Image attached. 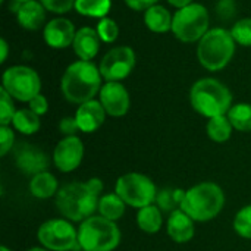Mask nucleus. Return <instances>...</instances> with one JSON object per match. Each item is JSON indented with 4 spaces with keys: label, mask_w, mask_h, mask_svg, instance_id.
<instances>
[{
    "label": "nucleus",
    "mask_w": 251,
    "mask_h": 251,
    "mask_svg": "<svg viewBox=\"0 0 251 251\" xmlns=\"http://www.w3.org/2000/svg\"><path fill=\"white\" fill-rule=\"evenodd\" d=\"M46 10L57 15H63L75 9V1L76 0H40Z\"/></svg>",
    "instance_id": "obj_33"
},
{
    "label": "nucleus",
    "mask_w": 251,
    "mask_h": 251,
    "mask_svg": "<svg viewBox=\"0 0 251 251\" xmlns=\"http://www.w3.org/2000/svg\"><path fill=\"white\" fill-rule=\"evenodd\" d=\"M232 129H234V126H232V124H231V121L228 119L226 115L212 118V119H209V122L206 125L207 137L215 143L228 141L231 138Z\"/></svg>",
    "instance_id": "obj_25"
},
{
    "label": "nucleus",
    "mask_w": 251,
    "mask_h": 251,
    "mask_svg": "<svg viewBox=\"0 0 251 251\" xmlns=\"http://www.w3.org/2000/svg\"><path fill=\"white\" fill-rule=\"evenodd\" d=\"M12 125L18 132H21L24 135H32L40 129L41 122H40V116L28 107V109L16 110Z\"/></svg>",
    "instance_id": "obj_24"
},
{
    "label": "nucleus",
    "mask_w": 251,
    "mask_h": 251,
    "mask_svg": "<svg viewBox=\"0 0 251 251\" xmlns=\"http://www.w3.org/2000/svg\"><path fill=\"white\" fill-rule=\"evenodd\" d=\"M97 32L99 37L103 43H115L119 37V25L116 24L115 19L106 16L103 19H100V22L97 24Z\"/></svg>",
    "instance_id": "obj_30"
},
{
    "label": "nucleus",
    "mask_w": 251,
    "mask_h": 251,
    "mask_svg": "<svg viewBox=\"0 0 251 251\" xmlns=\"http://www.w3.org/2000/svg\"><path fill=\"white\" fill-rule=\"evenodd\" d=\"M115 193L125 201L126 206L143 209L156 201L157 190L153 181L137 172L122 175L115 185Z\"/></svg>",
    "instance_id": "obj_8"
},
{
    "label": "nucleus",
    "mask_w": 251,
    "mask_h": 251,
    "mask_svg": "<svg viewBox=\"0 0 251 251\" xmlns=\"http://www.w3.org/2000/svg\"><path fill=\"white\" fill-rule=\"evenodd\" d=\"M78 243L84 251H113L121 243V231L103 216H90L78 228Z\"/></svg>",
    "instance_id": "obj_6"
},
{
    "label": "nucleus",
    "mask_w": 251,
    "mask_h": 251,
    "mask_svg": "<svg viewBox=\"0 0 251 251\" xmlns=\"http://www.w3.org/2000/svg\"><path fill=\"white\" fill-rule=\"evenodd\" d=\"M1 88L6 90L12 99L29 103L41 91V79L35 69L25 65H15L7 68L1 76Z\"/></svg>",
    "instance_id": "obj_9"
},
{
    "label": "nucleus",
    "mask_w": 251,
    "mask_h": 251,
    "mask_svg": "<svg viewBox=\"0 0 251 251\" xmlns=\"http://www.w3.org/2000/svg\"><path fill=\"white\" fill-rule=\"evenodd\" d=\"M0 251H10V250H9L7 247H4V246H3V247H0Z\"/></svg>",
    "instance_id": "obj_43"
},
{
    "label": "nucleus",
    "mask_w": 251,
    "mask_h": 251,
    "mask_svg": "<svg viewBox=\"0 0 251 251\" xmlns=\"http://www.w3.org/2000/svg\"><path fill=\"white\" fill-rule=\"evenodd\" d=\"M235 44L231 31L225 28H212L199 41L197 59L200 65L210 72L222 71L232 60Z\"/></svg>",
    "instance_id": "obj_5"
},
{
    "label": "nucleus",
    "mask_w": 251,
    "mask_h": 251,
    "mask_svg": "<svg viewBox=\"0 0 251 251\" xmlns=\"http://www.w3.org/2000/svg\"><path fill=\"white\" fill-rule=\"evenodd\" d=\"M9 56V44L4 38L0 40V63H4Z\"/></svg>",
    "instance_id": "obj_40"
},
{
    "label": "nucleus",
    "mask_w": 251,
    "mask_h": 251,
    "mask_svg": "<svg viewBox=\"0 0 251 251\" xmlns=\"http://www.w3.org/2000/svg\"><path fill=\"white\" fill-rule=\"evenodd\" d=\"M59 188V184H57V179L53 174L44 171V172H40L37 175L32 176V179L29 181V193L31 196L37 197V199H50L53 196L57 194V190Z\"/></svg>",
    "instance_id": "obj_21"
},
{
    "label": "nucleus",
    "mask_w": 251,
    "mask_h": 251,
    "mask_svg": "<svg viewBox=\"0 0 251 251\" xmlns=\"http://www.w3.org/2000/svg\"><path fill=\"white\" fill-rule=\"evenodd\" d=\"M185 197V191L181 188H166L157 193L156 203L162 212H174L181 207Z\"/></svg>",
    "instance_id": "obj_28"
},
{
    "label": "nucleus",
    "mask_w": 251,
    "mask_h": 251,
    "mask_svg": "<svg viewBox=\"0 0 251 251\" xmlns=\"http://www.w3.org/2000/svg\"><path fill=\"white\" fill-rule=\"evenodd\" d=\"M13 1H16V3H24V1H28V0H13Z\"/></svg>",
    "instance_id": "obj_44"
},
{
    "label": "nucleus",
    "mask_w": 251,
    "mask_h": 251,
    "mask_svg": "<svg viewBox=\"0 0 251 251\" xmlns=\"http://www.w3.org/2000/svg\"><path fill=\"white\" fill-rule=\"evenodd\" d=\"M84 159V144L79 137L71 135L60 140L53 151L54 166L60 172H72L75 171Z\"/></svg>",
    "instance_id": "obj_12"
},
{
    "label": "nucleus",
    "mask_w": 251,
    "mask_h": 251,
    "mask_svg": "<svg viewBox=\"0 0 251 251\" xmlns=\"http://www.w3.org/2000/svg\"><path fill=\"white\" fill-rule=\"evenodd\" d=\"M112 7V0H76L75 10L87 18L103 19L109 15Z\"/></svg>",
    "instance_id": "obj_26"
},
{
    "label": "nucleus",
    "mask_w": 251,
    "mask_h": 251,
    "mask_svg": "<svg viewBox=\"0 0 251 251\" xmlns=\"http://www.w3.org/2000/svg\"><path fill=\"white\" fill-rule=\"evenodd\" d=\"M234 229L240 237L251 240V204L243 207L237 213L234 219Z\"/></svg>",
    "instance_id": "obj_31"
},
{
    "label": "nucleus",
    "mask_w": 251,
    "mask_h": 251,
    "mask_svg": "<svg viewBox=\"0 0 251 251\" xmlns=\"http://www.w3.org/2000/svg\"><path fill=\"white\" fill-rule=\"evenodd\" d=\"M125 201L116 194V193H110L106 194L103 197H100L99 200V213L100 216L116 222L118 219H121L125 213Z\"/></svg>",
    "instance_id": "obj_23"
},
{
    "label": "nucleus",
    "mask_w": 251,
    "mask_h": 251,
    "mask_svg": "<svg viewBox=\"0 0 251 251\" xmlns=\"http://www.w3.org/2000/svg\"><path fill=\"white\" fill-rule=\"evenodd\" d=\"M106 110L103 107V104L100 103V100H90L85 101L82 104L78 106L76 112H75V119L78 122L79 131L82 132H94L97 131L106 119Z\"/></svg>",
    "instance_id": "obj_15"
},
{
    "label": "nucleus",
    "mask_w": 251,
    "mask_h": 251,
    "mask_svg": "<svg viewBox=\"0 0 251 251\" xmlns=\"http://www.w3.org/2000/svg\"><path fill=\"white\" fill-rule=\"evenodd\" d=\"M166 231L172 241L178 244H185L193 240L196 228L194 221L181 209L174 210L166 222Z\"/></svg>",
    "instance_id": "obj_16"
},
{
    "label": "nucleus",
    "mask_w": 251,
    "mask_h": 251,
    "mask_svg": "<svg viewBox=\"0 0 251 251\" xmlns=\"http://www.w3.org/2000/svg\"><path fill=\"white\" fill-rule=\"evenodd\" d=\"M193 109L201 116L212 119L228 115L232 107V94L229 88L216 78H201L194 82L190 91Z\"/></svg>",
    "instance_id": "obj_2"
},
{
    "label": "nucleus",
    "mask_w": 251,
    "mask_h": 251,
    "mask_svg": "<svg viewBox=\"0 0 251 251\" xmlns=\"http://www.w3.org/2000/svg\"><path fill=\"white\" fill-rule=\"evenodd\" d=\"M100 103L106 113L113 118L125 116L131 107L129 93L124 84L118 81H107L100 90Z\"/></svg>",
    "instance_id": "obj_13"
},
{
    "label": "nucleus",
    "mask_w": 251,
    "mask_h": 251,
    "mask_svg": "<svg viewBox=\"0 0 251 251\" xmlns=\"http://www.w3.org/2000/svg\"><path fill=\"white\" fill-rule=\"evenodd\" d=\"M168 3L172 4V6L176 7V9H182V7H185V6L191 4L193 0H168Z\"/></svg>",
    "instance_id": "obj_41"
},
{
    "label": "nucleus",
    "mask_w": 251,
    "mask_h": 251,
    "mask_svg": "<svg viewBox=\"0 0 251 251\" xmlns=\"http://www.w3.org/2000/svg\"><path fill=\"white\" fill-rule=\"evenodd\" d=\"M226 116L237 131H241V132L251 131V104L249 103L234 104L229 109Z\"/></svg>",
    "instance_id": "obj_27"
},
{
    "label": "nucleus",
    "mask_w": 251,
    "mask_h": 251,
    "mask_svg": "<svg viewBox=\"0 0 251 251\" xmlns=\"http://www.w3.org/2000/svg\"><path fill=\"white\" fill-rule=\"evenodd\" d=\"M76 29L74 24L66 18H54L44 25L43 38L51 49H68L74 44Z\"/></svg>",
    "instance_id": "obj_14"
},
{
    "label": "nucleus",
    "mask_w": 251,
    "mask_h": 251,
    "mask_svg": "<svg viewBox=\"0 0 251 251\" xmlns=\"http://www.w3.org/2000/svg\"><path fill=\"white\" fill-rule=\"evenodd\" d=\"M59 213L72 222H84L99 209V196L93 193L87 182H71L59 188L54 196Z\"/></svg>",
    "instance_id": "obj_3"
},
{
    "label": "nucleus",
    "mask_w": 251,
    "mask_h": 251,
    "mask_svg": "<svg viewBox=\"0 0 251 251\" xmlns=\"http://www.w3.org/2000/svg\"><path fill=\"white\" fill-rule=\"evenodd\" d=\"M16 110H15V104L12 100V96L0 88V125H9L13 121Z\"/></svg>",
    "instance_id": "obj_32"
},
{
    "label": "nucleus",
    "mask_w": 251,
    "mask_h": 251,
    "mask_svg": "<svg viewBox=\"0 0 251 251\" xmlns=\"http://www.w3.org/2000/svg\"><path fill=\"white\" fill-rule=\"evenodd\" d=\"M87 184H88L90 190L93 193H96L97 196H100V193L103 191V182H101L100 178H91V179L87 181Z\"/></svg>",
    "instance_id": "obj_39"
},
{
    "label": "nucleus",
    "mask_w": 251,
    "mask_h": 251,
    "mask_svg": "<svg viewBox=\"0 0 251 251\" xmlns=\"http://www.w3.org/2000/svg\"><path fill=\"white\" fill-rule=\"evenodd\" d=\"M15 143V134L13 129L9 128V125L0 126V156L4 157L13 147Z\"/></svg>",
    "instance_id": "obj_34"
},
{
    "label": "nucleus",
    "mask_w": 251,
    "mask_h": 251,
    "mask_svg": "<svg viewBox=\"0 0 251 251\" xmlns=\"http://www.w3.org/2000/svg\"><path fill=\"white\" fill-rule=\"evenodd\" d=\"M28 104H29V109H31L34 113H37L38 116L46 115L47 110H49V101H47V99H46L41 93H40L38 96H35Z\"/></svg>",
    "instance_id": "obj_37"
},
{
    "label": "nucleus",
    "mask_w": 251,
    "mask_h": 251,
    "mask_svg": "<svg viewBox=\"0 0 251 251\" xmlns=\"http://www.w3.org/2000/svg\"><path fill=\"white\" fill-rule=\"evenodd\" d=\"M26 251H50V250H47V249H41V247H34V249H29V250H26Z\"/></svg>",
    "instance_id": "obj_42"
},
{
    "label": "nucleus",
    "mask_w": 251,
    "mask_h": 251,
    "mask_svg": "<svg viewBox=\"0 0 251 251\" xmlns=\"http://www.w3.org/2000/svg\"><path fill=\"white\" fill-rule=\"evenodd\" d=\"M59 131L65 135V137H71V135H75L78 131H79V126H78V122L74 118L71 116H66L63 118L60 122H59Z\"/></svg>",
    "instance_id": "obj_36"
},
{
    "label": "nucleus",
    "mask_w": 251,
    "mask_h": 251,
    "mask_svg": "<svg viewBox=\"0 0 251 251\" xmlns=\"http://www.w3.org/2000/svg\"><path fill=\"white\" fill-rule=\"evenodd\" d=\"M172 21L174 16L162 4H154L147 10H144V24L151 32L163 34L172 31Z\"/></svg>",
    "instance_id": "obj_20"
},
{
    "label": "nucleus",
    "mask_w": 251,
    "mask_h": 251,
    "mask_svg": "<svg viewBox=\"0 0 251 251\" xmlns=\"http://www.w3.org/2000/svg\"><path fill=\"white\" fill-rule=\"evenodd\" d=\"M40 244L50 251H71L79 247L78 231L68 219H50L38 228Z\"/></svg>",
    "instance_id": "obj_10"
},
{
    "label": "nucleus",
    "mask_w": 251,
    "mask_h": 251,
    "mask_svg": "<svg viewBox=\"0 0 251 251\" xmlns=\"http://www.w3.org/2000/svg\"><path fill=\"white\" fill-rule=\"evenodd\" d=\"M101 74L91 60H76L71 63L60 81L63 97L74 104H82L94 99L101 90Z\"/></svg>",
    "instance_id": "obj_1"
},
{
    "label": "nucleus",
    "mask_w": 251,
    "mask_h": 251,
    "mask_svg": "<svg viewBox=\"0 0 251 251\" xmlns=\"http://www.w3.org/2000/svg\"><path fill=\"white\" fill-rule=\"evenodd\" d=\"M126 6L131 7L132 10H147L149 7L154 6L159 3V0H125Z\"/></svg>",
    "instance_id": "obj_38"
},
{
    "label": "nucleus",
    "mask_w": 251,
    "mask_h": 251,
    "mask_svg": "<svg viewBox=\"0 0 251 251\" xmlns=\"http://www.w3.org/2000/svg\"><path fill=\"white\" fill-rule=\"evenodd\" d=\"M137 225L141 231L147 234H156L162 229L163 216L159 206L150 204L143 209H138L137 213Z\"/></svg>",
    "instance_id": "obj_22"
},
{
    "label": "nucleus",
    "mask_w": 251,
    "mask_h": 251,
    "mask_svg": "<svg viewBox=\"0 0 251 251\" xmlns=\"http://www.w3.org/2000/svg\"><path fill=\"white\" fill-rule=\"evenodd\" d=\"M16 163L21 171L32 175L44 172L49 166L47 156L41 150L32 147L31 144H24V147L19 149V153L16 156Z\"/></svg>",
    "instance_id": "obj_19"
},
{
    "label": "nucleus",
    "mask_w": 251,
    "mask_h": 251,
    "mask_svg": "<svg viewBox=\"0 0 251 251\" xmlns=\"http://www.w3.org/2000/svg\"><path fill=\"white\" fill-rule=\"evenodd\" d=\"M135 68V51L129 46H118L110 49L101 59L99 69L106 81L121 82Z\"/></svg>",
    "instance_id": "obj_11"
},
{
    "label": "nucleus",
    "mask_w": 251,
    "mask_h": 251,
    "mask_svg": "<svg viewBox=\"0 0 251 251\" xmlns=\"http://www.w3.org/2000/svg\"><path fill=\"white\" fill-rule=\"evenodd\" d=\"M229 31L237 44L251 47V18H243L237 21Z\"/></svg>",
    "instance_id": "obj_29"
},
{
    "label": "nucleus",
    "mask_w": 251,
    "mask_h": 251,
    "mask_svg": "<svg viewBox=\"0 0 251 251\" xmlns=\"http://www.w3.org/2000/svg\"><path fill=\"white\" fill-rule=\"evenodd\" d=\"M15 12H16V21L19 26L28 31H35L44 25L46 7L43 6L40 0H28V1L19 3Z\"/></svg>",
    "instance_id": "obj_17"
},
{
    "label": "nucleus",
    "mask_w": 251,
    "mask_h": 251,
    "mask_svg": "<svg viewBox=\"0 0 251 251\" xmlns=\"http://www.w3.org/2000/svg\"><path fill=\"white\" fill-rule=\"evenodd\" d=\"M209 21V10L200 3H191L175 12L172 32L182 43H197L210 29Z\"/></svg>",
    "instance_id": "obj_7"
},
{
    "label": "nucleus",
    "mask_w": 251,
    "mask_h": 251,
    "mask_svg": "<svg viewBox=\"0 0 251 251\" xmlns=\"http://www.w3.org/2000/svg\"><path fill=\"white\" fill-rule=\"evenodd\" d=\"M225 206V194L215 182H200L185 191L181 210L196 222L215 219Z\"/></svg>",
    "instance_id": "obj_4"
},
{
    "label": "nucleus",
    "mask_w": 251,
    "mask_h": 251,
    "mask_svg": "<svg viewBox=\"0 0 251 251\" xmlns=\"http://www.w3.org/2000/svg\"><path fill=\"white\" fill-rule=\"evenodd\" d=\"M216 12L222 19H231L237 13L235 0H219L216 6Z\"/></svg>",
    "instance_id": "obj_35"
},
{
    "label": "nucleus",
    "mask_w": 251,
    "mask_h": 251,
    "mask_svg": "<svg viewBox=\"0 0 251 251\" xmlns=\"http://www.w3.org/2000/svg\"><path fill=\"white\" fill-rule=\"evenodd\" d=\"M100 43L101 40L97 29L91 26H82L76 31L72 47L79 60H93L100 50Z\"/></svg>",
    "instance_id": "obj_18"
}]
</instances>
